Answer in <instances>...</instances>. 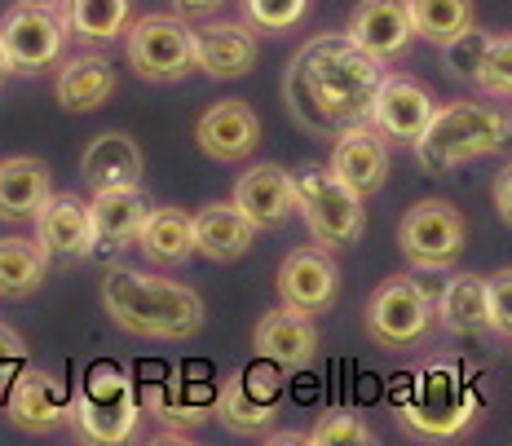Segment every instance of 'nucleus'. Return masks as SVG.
I'll use <instances>...</instances> for the list:
<instances>
[{"label":"nucleus","instance_id":"nucleus-1","mask_svg":"<svg viewBox=\"0 0 512 446\" xmlns=\"http://www.w3.org/2000/svg\"><path fill=\"white\" fill-rule=\"evenodd\" d=\"M384 80V62L371 58L349 31L314 36L283 71L287 115L314 137H336L349 124L371 120V102Z\"/></svg>","mask_w":512,"mask_h":446},{"label":"nucleus","instance_id":"nucleus-2","mask_svg":"<svg viewBox=\"0 0 512 446\" xmlns=\"http://www.w3.org/2000/svg\"><path fill=\"white\" fill-rule=\"evenodd\" d=\"M102 310L120 332L146 341H186L204 327V296L195 288L128 265L102 274Z\"/></svg>","mask_w":512,"mask_h":446},{"label":"nucleus","instance_id":"nucleus-3","mask_svg":"<svg viewBox=\"0 0 512 446\" xmlns=\"http://www.w3.org/2000/svg\"><path fill=\"white\" fill-rule=\"evenodd\" d=\"M393 407H398V420L407 424V433L429 442H446V438H460L468 424H477L486 407V389L473 367L429 363L398 380Z\"/></svg>","mask_w":512,"mask_h":446},{"label":"nucleus","instance_id":"nucleus-4","mask_svg":"<svg viewBox=\"0 0 512 446\" xmlns=\"http://www.w3.org/2000/svg\"><path fill=\"white\" fill-rule=\"evenodd\" d=\"M512 142V115L495 102H451L437 106L429 129L415 137V159L424 173L442 177L460 164L495 155Z\"/></svg>","mask_w":512,"mask_h":446},{"label":"nucleus","instance_id":"nucleus-5","mask_svg":"<svg viewBox=\"0 0 512 446\" xmlns=\"http://www.w3.org/2000/svg\"><path fill=\"white\" fill-rule=\"evenodd\" d=\"M292 177H296V212L305 217L314 243L336 252V248H349V243L362 239V230H367V208H362V199L367 195H358L332 164H305V168H296Z\"/></svg>","mask_w":512,"mask_h":446},{"label":"nucleus","instance_id":"nucleus-6","mask_svg":"<svg viewBox=\"0 0 512 446\" xmlns=\"http://www.w3.org/2000/svg\"><path fill=\"white\" fill-rule=\"evenodd\" d=\"M142 389H137V380L128 376L124 367L115 363H98L89 367V376L80 380L76 389V411H71V420H76L80 438L84 442H128L137 429V420H142Z\"/></svg>","mask_w":512,"mask_h":446},{"label":"nucleus","instance_id":"nucleus-7","mask_svg":"<svg viewBox=\"0 0 512 446\" xmlns=\"http://www.w3.org/2000/svg\"><path fill=\"white\" fill-rule=\"evenodd\" d=\"M362 327L380 349L398 354V349H415L433 336L437 327V296L411 274H393L371 292L367 310H362Z\"/></svg>","mask_w":512,"mask_h":446},{"label":"nucleus","instance_id":"nucleus-8","mask_svg":"<svg viewBox=\"0 0 512 446\" xmlns=\"http://www.w3.org/2000/svg\"><path fill=\"white\" fill-rule=\"evenodd\" d=\"M124 58L142 80L177 84L190 71H199L195 27L181 14H142L124 31Z\"/></svg>","mask_w":512,"mask_h":446},{"label":"nucleus","instance_id":"nucleus-9","mask_svg":"<svg viewBox=\"0 0 512 446\" xmlns=\"http://www.w3.org/2000/svg\"><path fill=\"white\" fill-rule=\"evenodd\" d=\"M0 40H5L18 76H40L53 62H62L71 31L62 23L58 5H49V0H18L0 18Z\"/></svg>","mask_w":512,"mask_h":446},{"label":"nucleus","instance_id":"nucleus-10","mask_svg":"<svg viewBox=\"0 0 512 446\" xmlns=\"http://www.w3.org/2000/svg\"><path fill=\"white\" fill-rule=\"evenodd\" d=\"M398 248L415 270H451L468 248V226L460 208H451L446 199H420L398 221Z\"/></svg>","mask_w":512,"mask_h":446},{"label":"nucleus","instance_id":"nucleus-11","mask_svg":"<svg viewBox=\"0 0 512 446\" xmlns=\"http://www.w3.org/2000/svg\"><path fill=\"white\" fill-rule=\"evenodd\" d=\"M283 367H239L234 376L221 385L217 394V420L226 424L230 433H265L274 420H279V407H283V380H279Z\"/></svg>","mask_w":512,"mask_h":446},{"label":"nucleus","instance_id":"nucleus-12","mask_svg":"<svg viewBox=\"0 0 512 446\" xmlns=\"http://www.w3.org/2000/svg\"><path fill=\"white\" fill-rule=\"evenodd\" d=\"M279 301L292 305L301 314H327L340 296V270L332 261V248L314 243V248H296L287 252L283 265H279Z\"/></svg>","mask_w":512,"mask_h":446},{"label":"nucleus","instance_id":"nucleus-13","mask_svg":"<svg viewBox=\"0 0 512 446\" xmlns=\"http://www.w3.org/2000/svg\"><path fill=\"white\" fill-rule=\"evenodd\" d=\"M71 411H76V389L62 385L53 371H40L31 363L18 371V380L9 385V398H5V416L23 433L58 429V424L71 420Z\"/></svg>","mask_w":512,"mask_h":446},{"label":"nucleus","instance_id":"nucleus-14","mask_svg":"<svg viewBox=\"0 0 512 446\" xmlns=\"http://www.w3.org/2000/svg\"><path fill=\"white\" fill-rule=\"evenodd\" d=\"M437 115V102L429 93V84H420L415 76H384L371 102V124L389 137V142L415 146V137L429 129V120Z\"/></svg>","mask_w":512,"mask_h":446},{"label":"nucleus","instance_id":"nucleus-15","mask_svg":"<svg viewBox=\"0 0 512 446\" xmlns=\"http://www.w3.org/2000/svg\"><path fill=\"white\" fill-rule=\"evenodd\" d=\"M252 349H256L261 363H274L283 371L309 367L314 354H318L314 314H301V310H292V305L261 314V323H256V332H252Z\"/></svg>","mask_w":512,"mask_h":446},{"label":"nucleus","instance_id":"nucleus-16","mask_svg":"<svg viewBox=\"0 0 512 446\" xmlns=\"http://www.w3.org/2000/svg\"><path fill=\"white\" fill-rule=\"evenodd\" d=\"M195 142H199V151L208 159H217V164H239V159H248L256 146H261V120H256V111L248 102L226 98L199 115Z\"/></svg>","mask_w":512,"mask_h":446},{"label":"nucleus","instance_id":"nucleus-17","mask_svg":"<svg viewBox=\"0 0 512 446\" xmlns=\"http://www.w3.org/2000/svg\"><path fill=\"white\" fill-rule=\"evenodd\" d=\"M345 31L371 53V58H380V62L402 58L415 40L411 0H358Z\"/></svg>","mask_w":512,"mask_h":446},{"label":"nucleus","instance_id":"nucleus-18","mask_svg":"<svg viewBox=\"0 0 512 446\" xmlns=\"http://www.w3.org/2000/svg\"><path fill=\"white\" fill-rule=\"evenodd\" d=\"M151 204H146L142 186H111L93 190L89 221H93V257H111V252L128 248L142 235V221Z\"/></svg>","mask_w":512,"mask_h":446},{"label":"nucleus","instance_id":"nucleus-19","mask_svg":"<svg viewBox=\"0 0 512 446\" xmlns=\"http://www.w3.org/2000/svg\"><path fill=\"white\" fill-rule=\"evenodd\" d=\"M195 53L199 71L212 80H243L256 67V27L230 23V18H212V23L195 27Z\"/></svg>","mask_w":512,"mask_h":446},{"label":"nucleus","instance_id":"nucleus-20","mask_svg":"<svg viewBox=\"0 0 512 446\" xmlns=\"http://www.w3.org/2000/svg\"><path fill=\"white\" fill-rule=\"evenodd\" d=\"M332 168L345 177L358 195H376L389 177V137H384L371 120L349 124L332 142Z\"/></svg>","mask_w":512,"mask_h":446},{"label":"nucleus","instance_id":"nucleus-21","mask_svg":"<svg viewBox=\"0 0 512 446\" xmlns=\"http://www.w3.org/2000/svg\"><path fill=\"white\" fill-rule=\"evenodd\" d=\"M234 204L248 212L256 230H279L296 212V177L279 164H256L234 182Z\"/></svg>","mask_w":512,"mask_h":446},{"label":"nucleus","instance_id":"nucleus-22","mask_svg":"<svg viewBox=\"0 0 512 446\" xmlns=\"http://www.w3.org/2000/svg\"><path fill=\"white\" fill-rule=\"evenodd\" d=\"M217 394L221 389L212 385V380H195V376L173 371L164 385L146 389L142 402L155 420L173 424V429H190V424H204L208 416H217Z\"/></svg>","mask_w":512,"mask_h":446},{"label":"nucleus","instance_id":"nucleus-23","mask_svg":"<svg viewBox=\"0 0 512 446\" xmlns=\"http://www.w3.org/2000/svg\"><path fill=\"white\" fill-rule=\"evenodd\" d=\"M252 239H256L252 217L234 204V199L230 204H204L195 212V248H199V257H208L217 265H230V261H239L243 252L252 248Z\"/></svg>","mask_w":512,"mask_h":446},{"label":"nucleus","instance_id":"nucleus-24","mask_svg":"<svg viewBox=\"0 0 512 446\" xmlns=\"http://www.w3.org/2000/svg\"><path fill=\"white\" fill-rule=\"evenodd\" d=\"M36 239L45 243L53 257L84 261L93 257V221L89 204H80L76 195H53L36 217Z\"/></svg>","mask_w":512,"mask_h":446},{"label":"nucleus","instance_id":"nucleus-25","mask_svg":"<svg viewBox=\"0 0 512 446\" xmlns=\"http://www.w3.org/2000/svg\"><path fill=\"white\" fill-rule=\"evenodd\" d=\"M53 199L49 186V168L31 155H14L0 164V221H36L40 208Z\"/></svg>","mask_w":512,"mask_h":446},{"label":"nucleus","instance_id":"nucleus-26","mask_svg":"<svg viewBox=\"0 0 512 446\" xmlns=\"http://www.w3.org/2000/svg\"><path fill=\"white\" fill-rule=\"evenodd\" d=\"M142 151L133 137L124 133H102L84 146L80 155V177L93 190H111V186H142Z\"/></svg>","mask_w":512,"mask_h":446},{"label":"nucleus","instance_id":"nucleus-27","mask_svg":"<svg viewBox=\"0 0 512 446\" xmlns=\"http://www.w3.org/2000/svg\"><path fill=\"white\" fill-rule=\"evenodd\" d=\"M437 323L451 336H482L490 332V288L482 274H451L437 292Z\"/></svg>","mask_w":512,"mask_h":446},{"label":"nucleus","instance_id":"nucleus-28","mask_svg":"<svg viewBox=\"0 0 512 446\" xmlns=\"http://www.w3.org/2000/svg\"><path fill=\"white\" fill-rule=\"evenodd\" d=\"M137 248L146 252V261L155 265H181L195 257V217L186 208H151L142 221Z\"/></svg>","mask_w":512,"mask_h":446},{"label":"nucleus","instance_id":"nucleus-29","mask_svg":"<svg viewBox=\"0 0 512 446\" xmlns=\"http://www.w3.org/2000/svg\"><path fill=\"white\" fill-rule=\"evenodd\" d=\"M58 14L71 40L80 45H111L133 23V0H58Z\"/></svg>","mask_w":512,"mask_h":446},{"label":"nucleus","instance_id":"nucleus-30","mask_svg":"<svg viewBox=\"0 0 512 446\" xmlns=\"http://www.w3.org/2000/svg\"><path fill=\"white\" fill-rule=\"evenodd\" d=\"M115 93V71L102 53H76V58L62 62L58 71V102L67 111H98V106Z\"/></svg>","mask_w":512,"mask_h":446},{"label":"nucleus","instance_id":"nucleus-31","mask_svg":"<svg viewBox=\"0 0 512 446\" xmlns=\"http://www.w3.org/2000/svg\"><path fill=\"white\" fill-rule=\"evenodd\" d=\"M49 257L53 252L40 239H23V235L0 239V296L27 301L31 292H40V283L49 279Z\"/></svg>","mask_w":512,"mask_h":446},{"label":"nucleus","instance_id":"nucleus-32","mask_svg":"<svg viewBox=\"0 0 512 446\" xmlns=\"http://www.w3.org/2000/svg\"><path fill=\"white\" fill-rule=\"evenodd\" d=\"M415 36L442 49L446 40L464 36L473 27V0H411Z\"/></svg>","mask_w":512,"mask_h":446},{"label":"nucleus","instance_id":"nucleus-33","mask_svg":"<svg viewBox=\"0 0 512 446\" xmlns=\"http://www.w3.org/2000/svg\"><path fill=\"white\" fill-rule=\"evenodd\" d=\"M490 40H495V36L477 31V23L468 27L464 36L446 40V45H442V62H446V71H451L455 80H464V84H477V80H482V67H486Z\"/></svg>","mask_w":512,"mask_h":446},{"label":"nucleus","instance_id":"nucleus-34","mask_svg":"<svg viewBox=\"0 0 512 446\" xmlns=\"http://www.w3.org/2000/svg\"><path fill=\"white\" fill-rule=\"evenodd\" d=\"M305 442H314V446H371L376 433H371L367 420L354 416V411H323Z\"/></svg>","mask_w":512,"mask_h":446},{"label":"nucleus","instance_id":"nucleus-35","mask_svg":"<svg viewBox=\"0 0 512 446\" xmlns=\"http://www.w3.org/2000/svg\"><path fill=\"white\" fill-rule=\"evenodd\" d=\"M239 5H243V18L256 31H265V36H283V31H292L309 14V0H239Z\"/></svg>","mask_w":512,"mask_h":446},{"label":"nucleus","instance_id":"nucleus-36","mask_svg":"<svg viewBox=\"0 0 512 446\" xmlns=\"http://www.w3.org/2000/svg\"><path fill=\"white\" fill-rule=\"evenodd\" d=\"M477 89H482L486 98H512V31L490 40V53H486V67H482Z\"/></svg>","mask_w":512,"mask_h":446},{"label":"nucleus","instance_id":"nucleus-37","mask_svg":"<svg viewBox=\"0 0 512 446\" xmlns=\"http://www.w3.org/2000/svg\"><path fill=\"white\" fill-rule=\"evenodd\" d=\"M486 288H490V332L512 341V265L490 274Z\"/></svg>","mask_w":512,"mask_h":446},{"label":"nucleus","instance_id":"nucleus-38","mask_svg":"<svg viewBox=\"0 0 512 446\" xmlns=\"http://www.w3.org/2000/svg\"><path fill=\"white\" fill-rule=\"evenodd\" d=\"M23 367H27V345H23V336H18L14 327L0 323V407H5L9 385L18 380V371H23Z\"/></svg>","mask_w":512,"mask_h":446},{"label":"nucleus","instance_id":"nucleus-39","mask_svg":"<svg viewBox=\"0 0 512 446\" xmlns=\"http://www.w3.org/2000/svg\"><path fill=\"white\" fill-rule=\"evenodd\" d=\"M495 212L504 226H512V164H504L495 177Z\"/></svg>","mask_w":512,"mask_h":446},{"label":"nucleus","instance_id":"nucleus-40","mask_svg":"<svg viewBox=\"0 0 512 446\" xmlns=\"http://www.w3.org/2000/svg\"><path fill=\"white\" fill-rule=\"evenodd\" d=\"M221 5H226V0H173V9L181 18H212Z\"/></svg>","mask_w":512,"mask_h":446},{"label":"nucleus","instance_id":"nucleus-41","mask_svg":"<svg viewBox=\"0 0 512 446\" xmlns=\"http://www.w3.org/2000/svg\"><path fill=\"white\" fill-rule=\"evenodd\" d=\"M5 76H14V62H9V49H5V40H0V84H5Z\"/></svg>","mask_w":512,"mask_h":446},{"label":"nucleus","instance_id":"nucleus-42","mask_svg":"<svg viewBox=\"0 0 512 446\" xmlns=\"http://www.w3.org/2000/svg\"><path fill=\"white\" fill-rule=\"evenodd\" d=\"M49 5H58V0H49Z\"/></svg>","mask_w":512,"mask_h":446}]
</instances>
